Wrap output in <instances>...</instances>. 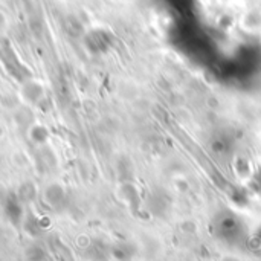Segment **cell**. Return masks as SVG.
Returning a JSON list of instances; mask_svg holds the SVG:
<instances>
[{
    "label": "cell",
    "instance_id": "obj_6",
    "mask_svg": "<svg viewBox=\"0 0 261 261\" xmlns=\"http://www.w3.org/2000/svg\"><path fill=\"white\" fill-rule=\"evenodd\" d=\"M31 138L37 144H44L47 141V130L41 125H34L31 128Z\"/></svg>",
    "mask_w": 261,
    "mask_h": 261
},
{
    "label": "cell",
    "instance_id": "obj_3",
    "mask_svg": "<svg viewBox=\"0 0 261 261\" xmlns=\"http://www.w3.org/2000/svg\"><path fill=\"white\" fill-rule=\"evenodd\" d=\"M219 231H220V234H222L225 239L239 237V234H240V225H239V222H236V220L225 219V220L220 222Z\"/></svg>",
    "mask_w": 261,
    "mask_h": 261
},
{
    "label": "cell",
    "instance_id": "obj_2",
    "mask_svg": "<svg viewBox=\"0 0 261 261\" xmlns=\"http://www.w3.org/2000/svg\"><path fill=\"white\" fill-rule=\"evenodd\" d=\"M5 210H6L8 217H9L14 223H17V222L21 219V202H20V199H18L17 196H9V197H8Z\"/></svg>",
    "mask_w": 261,
    "mask_h": 261
},
{
    "label": "cell",
    "instance_id": "obj_4",
    "mask_svg": "<svg viewBox=\"0 0 261 261\" xmlns=\"http://www.w3.org/2000/svg\"><path fill=\"white\" fill-rule=\"evenodd\" d=\"M34 87H35V83H29L23 89V96L31 102H37L43 95V89L40 86H37V89H34Z\"/></svg>",
    "mask_w": 261,
    "mask_h": 261
},
{
    "label": "cell",
    "instance_id": "obj_7",
    "mask_svg": "<svg viewBox=\"0 0 261 261\" xmlns=\"http://www.w3.org/2000/svg\"><path fill=\"white\" fill-rule=\"evenodd\" d=\"M260 184H261V180H260Z\"/></svg>",
    "mask_w": 261,
    "mask_h": 261
},
{
    "label": "cell",
    "instance_id": "obj_1",
    "mask_svg": "<svg viewBox=\"0 0 261 261\" xmlns=\"http://www.w3.org/2000/svg\"><path fill=\"white\" fill-rule=\"evenodd\" d=\"M44 199L52 208H60L64 203L66 194H64V190L60 185H50L44 191Z\"/></svg>",
    "mask_w": 261,
    "mask_h": 261
},
{
    "label": "cell",
    "instance_id": "obj_5",
    "mask_svg": "<svg viewBox=\"0 0 261 261\" xmlns=\"http://www.w3.org/2000/svg\"><path fill=\"white\" fill-rule=\"evenodd\" d=\"M17 197L20 199L21 203H23V202H31V200L35 197V188H34V185L29 184V182L23 184V185L20 187V190H18Z\"/></svg>",
    "mask_w": 261,
    "mask_h": 261
}]
</instances>
